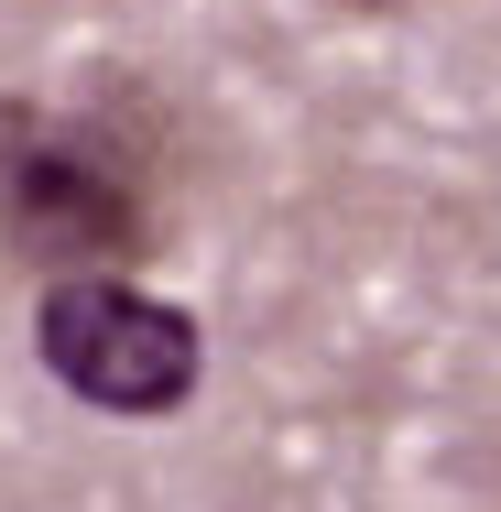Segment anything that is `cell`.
Instances as JSON below:
<instances>
[{
	"mask_svg": "<svg viewBox=\"0 0 501 512\" xmlns=\"http://www.w3.org/2000/svg\"><path fill=\"white\" fill-rule=\"evenodd\" d=\"M33 360L99 414H186L207 382V327L164 295H142L131 273H44L33 295Z\"/></svg>",
	"mask_w": 501,
	"mask_h": 512,
	"instance_id": "cell-2",
	"label": "cell"
},
{
	"mask_svg": "<svg viewBox=\"0 0 501 512\" xmlns=\"http://www.w3.org/2000/svg\"><path fill=\"white\" fill-rule=\"evenodd\" d=\"M0 251L33 273H120L153 251V175L88 109H0Z\"/></svg>",
	"mask_w": 501,
	"mask_h": 512,
	"instance_id": "cell-1",
	"label": "cell"
}]
</instances>
